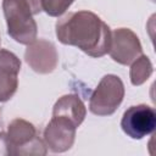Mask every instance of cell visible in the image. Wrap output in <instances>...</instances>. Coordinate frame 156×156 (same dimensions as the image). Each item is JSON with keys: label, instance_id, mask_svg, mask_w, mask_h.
<instances>
[{"label": "cell", "instance_id": "cell-14", "mask_svg": "<svg viewBox=\"0 0 156 156\" xmlns=\"http://www.w3.org/2000/svg\"><path fill=\"white\" fill-rule=\"evenodd\" d=\"M7 155H12V149L7 139V134L0 132V156H7Z\"/></svg>", "mask_w": 156, "mask_h": 156}, {"label": "cell", "instance_id": "cell-3", "mask_svg": "<svg viewBox=\"0 0 156 156\" xmlns=\"http://www.w3.org/2000/svg\"><path fill=\"white\" fill-rule=\"evenodd\" d=\"M124 98V84L118 76L106 74L91 93L89 110L96 116H111L119 107Z\"/></svg>", "mask_w": 156, "mask_h": 156}, {"label": "cell", "instance_id": "cell-12", "mask_svg": "<svg viewBox=\"0 0 156 156\" xmlns=\"http://www.w3.org/2000/svg\"><path fill=\"white\" fill-rule=\"evenodd\" d=\"M74 0H40L41 11L51 17L62 16Z\"/></svg>", "mask_w": 156, "mask_h": 156}, {"label": "cell", "instance_id": "cell-7", "mask_svg": "<svg viewBox=\"0 0 156 156\" xmlns=\"http://www.w3.org/2000/svg\"><path fill=\"white\" fill-rule=\"evenodd\" d=\"M77 127L72 121L61 116H52L44 129V143L52 152H65L73 146Z\"/></svg>", "mask_w": 156, "mask_h": 156}, {"label": "cell", "instance_id": "cell-1", "mask_svg": "<svg viewBox=\"0 0 156 156\" xmlns=\"http://www.w3.org/2000/svg\"><path fill=\"white\" fill-rule=\"evenodd\" d=\"M56 37L60 43L76 46L91 57L108 54L111 44L110 27L98 15L87 10L61 17L56 22Z\"/></svg>", "mask_w": 156, "mask_h": 156}, {"label": "cell", "instance_id": "cell-10", "mask_svg": "<svg viewBox=\"0 0 156 156\" xmlns=\"http://www.w3.org/2000/svg\"><path fill=\"white\" fill-rule=\"evenodd\" d=\"M152 71L154 68L150 58L141 54L138 58H135L130 63V71H129L130 83L134 87L144 84L152 74Z\"/></svg>", "mask_w": 156, "mask_h": 156}, {"label": "cell", "instance_id": "cell-2", "mask_svg": "<svg viewBox=\"0 0 156 156\" xmlns=\"http://www.w3.org/2000/svg\"><path fill=\"white\" fill-rule=\"evenodd\" d=\"M7 34L17 43L29 45L37 40L38 26L26 0H2Z\"/></svg>", "mask_w": 156, "mask_h": 156}, {"label": "cell", "instance_id": "cell-11", "mask_svg": "<svg viewBox=\"0 0 156 156\" xmlns=\"http://www.w3.org/2000/svg\"><path fill=\"white\" fill-rule=\"evenodd\" d=\"M18 88V79L16 74L0 71V102L10 100Z\"/></svg>", "mask_w": 156, "mask_h": 156}, {"label": "cell", "instance_id": "cell-6", "mask_svg": "<svg viewBox=\"0 0 156 156\" xmlns=\"http://www.w3.org/2000/svg\"><path fill=\"white\" fill-rule=\"evenodd\" d=\"M108 54L119 65H130L143 54V48L138 35L129 28H117L111 32V44Z\"/></svg>", "mask_w": 156, "mask_h": 156}, {"label": "cell", "instance_id": "cell-16", "mask_svg": "<svg viewBox=\"0 0 156 156\" xmlns=\"http://www.w3.org/2000/svg\"><path fill=\"white\" fill-rule=\"evenodd\" d=\"M152 1H155V0H152Z\"/></svg>", "mask_w": 156, "mask_h": 156}, {"label": "cell", "instance_id": "cell-13", "mask_svg": "<svg viewBox=\"0 0 156 156\" xmlns=\"http://www.w3.org/2000/svg\"><path fill=\"white\" fill-rule=\"evenodd\" d=\"M0 71L17 76L18 72L21 71L20 58L13 52L6 49H1L0 50Z\"/></svg>", "mask_w": 156, "mask_h": 156}, {"label": "cell", "instance_id": "cell-9", "mask_svg": "<svg viewBox=\"0 0 156 156\" xmlns=\"http://www.w3.org/2000/svg\"><path fill=\"white\" fill-rule=\"evenodd\" d=\"M85 115H87L85 105L79 99V96L74 94L61 96L55 102L52 108V116H61V117L68 118L74 123L77 128L84 121Z\"/></svg>", "mask_w": 156, "mask_h": 156}, {"label": "cell", "instance_id": "cell-8", "mask_svg": "<svg viewBox=\"0 0 156 156\" xmlns=\"http://www.w3.org/2000/svg\"><path fill=\"white\" fill-rule=\"evenodd\" d=\"M27 65L37 73H51L58 63V54L52 43L45 39H37L24 51Z\"/></svg>", "mask_w": 156, "mask_h": 156}, {"label": "cell", "instance_id": "cell-5", "mask_svg": "<svg viewBox=\"0 0 156 156\" xmlns=\"http://www.w3.org/2000/svg\"><path fill=\"white\" fill-rule=\"evenodd\" d=\"M122 130L132 139H143L154 133L156 127V112L145 104L130 106L122 116Z\"/></svg>", "mask_w": 156, "mask_h": 156}, {"label": "cell", "instance_id": "cell-4", "mask_svg": "<svg viewBox=\"0 0 156 156\" xmlns=\"http://www.w3.org/2000/svg\"><path fill=\"white\" fill-rule=\"evenodd\" d=\"M7 139L12 155H39L44 156L48 147L44 140L38 138L35 127L22 118H15L7 126Z\"/></svg>", "mask_w": 156, "mask_h": 156}, {"label": "cell", "instance_id": "cell-15", "mask_svg": "<svg viewBox=\"0 0 156 156\" xmlns=\"http://www.w3.org/2000/svg\"><path fill=\"white\" fill-rule=\"evenodd\" d=\"M27 4L30 6V10L33 12V15H38L41 11V6H40V0H26Z\"/></svg>", "mask_w": 156, "mask_h": 156}]
</instances>
